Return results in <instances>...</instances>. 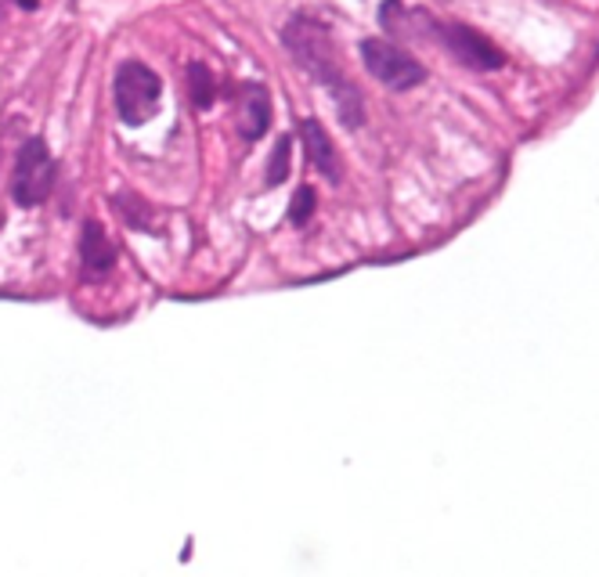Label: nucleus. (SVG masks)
<instances>
[{"instance_id":"nucleus-1","label":"nucleus","mask_w":599,"mask_h":577,"mask_svg":"<svg viewBox=\"0 0 599 577\" xmlns=\"http://www.w3.org/2000/svg\"><path fill=\"white\" fill-rule=\"evenodd\" d=\"M282 47L290 51V58L314 83H321L328 90V98L339 112V123L347 130H361L365 127V98L343 69V54H339V43H336L332 29L321 18L297 11L282 25Z\"/></svg>"},{"instance_id":"nucleus-2","label":"nucleus","mask_w":599,"mask_h":577,"mask_svg":"<svg viewBox=\"0 0 599 577\" xmlns=\"http://www.w3.org/2000/svg\"><path fill=\"white\" fill-rule=\"evenodd\" d=\"M159 101H163V80L152 65H145L138 58H127L116 65L112 105H116V116L123 127H145L159 112Z\"/></svg>"},{"instance_id":"nucleus-3","label":"nucleus","mask_w":599,"mask_h":577,"mask_svg":"<svg viewBox=\"0 0 599 577\" xmlns=\"http://www.w3.org/2000/svg\"><path fill=\"white\" fill-rule=\"evenodd\" d=\"M58 184V163L47 148L43 137H29L22 141L18 156H14V166H11V199L14 206L22 210H36L51 199Z\"/></svg>"},{"instance_id":"nucleus-4","label":"nucleus","mask_w":599,"mask_h":577,"mask_svg":"<svg viewBox=\"0 0 599 577\" xmlns=\"http://www.w3.org/2000/svg\"><path fill=\"white\" fill-rule=\"evenodd\" d=\"M361 61L368 69L372 80H379L386 90H412L426 80V65L419 58H412L404 47H397L394 40H383V36H365L361 40Z\"/></svg>"},{"instance_id":"nucleus-5","label":"nucleus","mask_w":599,"mask_h":577,"mask_svg":"<svg viewBox=\"0 0 599 577\" xmlns=\"http://www.w3.org/2000/svg\"><path fill=\"white\" fill-rule=\"evenodd\" d=\"M423 22L430 25L433 40H441V47L466 69H477V72H495L506 65V54L502 47H495L480 29L473 25H462V22H437V18H426Z\"/></svg>"},{"instance_id":"nucleus-6","label":"nucleus","mask_w":599,"mask_h":577,"mask_svg":"<svg viewBox=\"0 0 599 577\" xmlns=\"http://www.w3.org/2000/svg\"><path fill=\"white\" fill-rule=\"evenodd\" d=\"M116 264H119V253H116V242L109 239V232L98 221H83V228H80V279L87 286H98L116 271Z\"/></svg>"},{"instance_id":"nucleus-7","label":"nucleus","mask_w":599,"mask_h":577,"mask_svg":"<svg viewBox=\"0 0 599 577\" xmlns=\"http://www.w3.org/2000/svg\"><path fill=\"white\" fill-rule=\"evenodd\" d=\"M239 90V112H235V130L242 141H261L271 130V90L261 80H246L235 87Z\"/></svg>"},{"instance_id":"nucleus-8","label":"nucleus","mask_w":599,"mask_h":577,"mask_svg":"<svg viewBox=\"0 0 599 577\" xmlns=\"http://www.w3.org/2000/svg\"><path fill=\"white\" fill-rule=\"evenodd\" d=\"M300 145H303L310 166H314L328 184H339V181H343L339 152H336L328 130L321 127V119H314V116H303V119H300Z\"/></svg>"},{"instance_id":"nucleus-9","label":"nucleus","mask_w":599,"mask_h":577,"mask_svg":"<svg viewBox=\"0 0 599 577\" xmlns=\"http://www.w3.org/2000/svg\"><path fill=\"white\" fill-rule=\"evenodd\" d=\"M112 210H116V217L130 228V232H145V235H159V213H156V206L152 203H145L141 195H134V192H116L112 199Z\"/></svg>"},{"instance_id":"nucleus-10","label":"nucleus","mask_w":599,"mask_h":577,"mask_svg":"<svg viewBox=\"0 0 599 577\" xmlns=\"http://www.w3.org/2000/svg\"><path fill=\"white\" fill-rule=\"evenodd\" d=\"M185 83H188V101H192L199 112L214 109V101H217V76H214V69H210L206 61L192 58V61L185 65Z\"/></svg>"},{"instance_id":"nucleus-11","label":"nucleus","mask_w":599,"mask_h":577,"mask_svg":"<svg viewBox=\"0 0 599 577\" xmlns=\"http://www.w3.org/2000/svg\"><path fill=\"white\" fill-rule=\"evenodd\" d=\"M293 174V134H282L268 156V166H264V188H279L286 184Z\"/></svg>"},{"instance_id":"nucleus-12","label":"nucleus","mask_w":599,"mask_h":577,"mask_svg":"<svg viewBox=\"0 0 599 577\" xmlns=\"http://www.w3.org/2000/svg\"><path fill=\"white\" fill-rule=\"evenodd\" d=\"M314 213H318V192L310 184H300L293 203H290V224L293 228H307L314 221Z\"/></svg>"},{"instance_id":"nucleus-13","label":"nucleus","mask_w":599,"mask_h":577,"mask_svg":"<svg viewBox=\"0 0 599 577\" xmlns=\"http://www.w3.org/2000/svg\"><path fill=\"white\" fill-rule=\"evenodd\" d=\"M11 4H14L18 11H36V7H40V0H11Z\"/></svg>"}]
</instances>
